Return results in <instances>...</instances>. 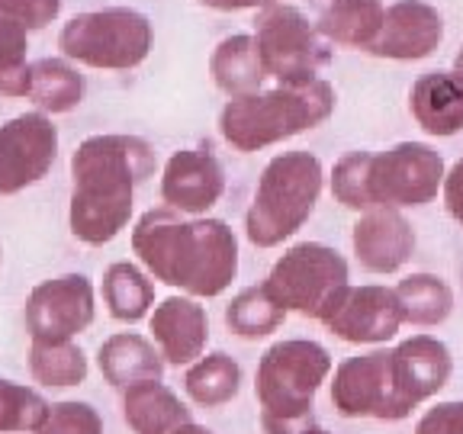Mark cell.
Here are the masks:
<instances>
[{
    "instance_id": "cell-1",
    "label": "cell",
    "mask_w": 463,
    "mask_h": 434,
    "mask_svg": "<svg viewBox=\"0 0 463 434\" xmlns=\"http://www.w3.org/2000/svg\"><path fill=\"white\" fill-rule=\"evenodd\" d=\"M132 251L148 277L213 299L239 274V239L222 219L181 216L171 206L148 210L132 229Z\"/></svg>"
},
{
    "instance_id": "cell-2",
    "label": "cell",
    "mask_w": 463,
    "mask_h": 434,
    "mask_svg": "<svg viewBox=\"0 0 463 434\" xmlns=\"http://www.w3.org/2000/svg\"><path fill=\"white\" fill-rule=\"evenodd\" d=\"M158 167L155 148L138 136H90L71 155L74 239L107 245L129 225L136 190Z\"/></svg>"
},
{
    "instance_id": "cell-3",
    "label": "cell",
    "mask_w": 463,
    "mask_h": 434,
    "mask_svg": "<svg viewBox=\"0 0 463 434\" xmlns=\"http://www.w3.org/2000/svg\"><path fill=\"white\" fill-rule=\"evenodd\" d=\"M335 113V87L316 78L299 87H274L229 100L219 113V132L235 152H260L322 126Z\"/></svg>"
},
{
    "instance_id": "cell-4",
    "label": "cell",
    "mask_w": 463,
    "mask_h": 434,
    "mask_svg": "<svg viewBox=\"0 0 463 434\" xmlns=\"http://www.w3.org/2000/svg\"><path fill=\"white\" fill-rule=\"evenodd\" d=\"M332 376V354L318 341L289 338L264 351L254 376L264 434H299L312 421L316 396Z\"/></svg>"
},
{
    "instance_id": "cell-5",
    "label": "cell",
    "mask_w": 463,
    "mask_h": 434,
    "mask_svg": "<svg viewBox=\"0 0 463 434\" xmlns=\"http://www.w3.org/2000/svg\"><path fill=\"white\" fill-rule=\"evenodd\" d=\"M322 161L312 152H283L268 161L254 187L245 235L254 248H274L297 235L322 193Z\"/></svg>"
},
{
    "instance_id": "cell-6",
    "label": "cell",
    "mask_w": 463,
    "mask_h": 434,
    "mask_svg": "<svg viewBox=\"0 0 463 434\" xmlns=\"http://www.w3.org/2000/svg\"><path fill=\"white\" fill-rule=\"evenodd\" d=\"M58 49L68 58L107 71H129L142 65L152 49V23L132 7H107L78 14L65 23Z\"/></svg>"
},
{
    "instance_id": "cell-7",
    "label": "cell",
    "mask_w": 463,
    "mask_h": 434,
    "mask_svg": "<svg viewBox=\"0 0 463 434\" xmlns=\"http://www.w3.org/2000/svg\"><path fill=\"white\" fill-rule=\"evenodd\" d=\"M258 45L260 65L268 78H277L280 87H299L316 80V74L332 61V49L318 29L303 16V10L289 4H264L258 10Z\"/></svg>"
},
{
    "instance_id": "cell-8",
    "label": "cell",
    "mask_w": 463,
    "mask_h": 434,
    "mask_svg": "<svg viewBox=\"0 0 463 434\" xmlns=\"http://www.w3.org/2000/svg\"><path fill=\"white\" fill-rule=\"evenodd\" d=\"M347 260L335 248L299 241L283 251L264 283L287 312H299L318 322L326 306L347 287Z\"/></svg>"
},
{
    "instance_id": "cell-9",
    "label": "cell",
    "mask_w": 463,
    "mask_h": 434,
    "mask_svg": "<svg viewBox=\"0 0 463 434\" xmlns=\"http://www.w3.org/2000/svg\"><path fill=\"white\" fill-rule=\"evenodd\" d=\"M332 405L341 419L402 421L412 415V405L396 386L392 351L373 347L367 354L347 357L335 367Z\"/></svg>"
},
{
    "instance_id": "cell-10",
    "label": "cell",
    "mask_w": 463,
    "mask_h": 434,
    "mask_svg": "<svg viewBox=\"0 0 463 434\" xmlns=\"http://www.w3.org/2000/svg\"><path fill=\"white\" fill-rule=\"evenodd\" d=\"M444 184V158L425 142H399L370 158V200L376 206H425Z\"/></svg>"
},
{
    "instance_id": "cell-11",
    "label": "cell",
    "mask_w": 463,
    "mask_h": 434,
    "mask_svg": "<svg viewBox=\"0 0 463 434\" xmlns=\"http://www.w3.org/2000/svg\"><path fill=\"white\" fill-rule=\"evenodd\" d=\"M97 293L84 274H61L33 287L23 309L29 341H74L94 326Z\"/></svg>"
},
{
    "instance_id": "cell-12",
    "label": "cell",
    "mask_w": 463,
    "mask_h": 434,
    "mask_svg": "<svg viewBox=\"0 0 463 434\" xmlns=\"http://www.w3.org/2000/svg\"><path fill=\"white\" fill-rule=\"evenodd\" d=\"M58 158V129L45 113H23L0 126V196L33 187Z\"/></svg>"
},
{
    "instance_id": "cell-13",
    "label": "cell",
    "mask_w": 463,
    "mask_h": 434,
    "mask_svg": "<svg viewBox=\"0 0 463 434\" xmlns=\"http://www.w3.org/2000/svg\"><path fill=\"white\" fill-rule=\"evenodd\" d=\"M318 322L347 344H383L402 326L396 293L390 287H351L347 283L338 297L326 306Z\"/></svg>"
},
{
    "instance_id": "cell-14",
    "label": "cell",
    "mask_w": 463,
    "mask_h": 434,
    "mask_svg": "<svg viewBox=\"0 0 463 434\" xmlns=\"http://www.w3.org/2000/svg\"><path fill=\"white\" fill-rule=\"evenodd\" d=\"M225 193V171L206 148L174 152L161 174V200L181 216H203Z\"/></svg>"
},
{
    "instance_id": "cell-15",
    "label": "cell",
    "mask_w": 463,
    "mask_h": 434,
    "mask_svg": "<svg viewBox=\"0 0 463 434\" xmlns=\"http://www.w3.org/2000/svg\"><path fill=\"white\" fill-rule=\"evenodd\" d=\"M148 332L161 361L171 367H190L206 354L210 316L194 297H167L148 312Z\"/></svg>"
},
{
    "instance_id": "cell-16",
    "label": "cell",
    "mask_w": 463,
    "mask_h": 434,
    "mask_svg": "<svg viewBox=\"0 0 463 434\" xmlns=\"http://www.w3.org/2000/svg\"><path fill=\"white\" fill-rule=\"evenodd\" d=\"M444 39L441 14L425 0H399L383 14V26L370 42V55L396 58V61H415L428 58Z\"/></svg>"
},
{
    "instance_id": "cell-17",
    "label": "cell",
    "mask_w": 463,
    "mask_h": 434,
    "mask_svg": "<svg viewBox=\"0 0 463 434\" xmlns=\"http://www.w3.org/2000/svg\"><path fill=\"white\" fill-rule=\"evenodd\" d=\"M354 254L370 274H396L415 251V231L409 219L390 206L367 210L354 225Z\"/></svg>"
},
{
    "instance_id": "cell-18",
    "label": "cell",
    "mask_w": 463,
    "mask_h": 434,
    "mask_svg": "<svg viewBox=\"0 0 463 434\" xmlns=\"http://www.w3.org/2000/svg\"><path fill=\"white\" fill-rule=\"evenodd\" d=\"M450 370H454V357H450L448 344L431 335H412L392 347L396 386L412 409H419L425 399L438 396L448 386Z\"/></svg>"
},
{
    "instance_id": "cell-19",
    "label": "cell",
    "mask_w": 463,
    "mask_h": 434,
    "mask_svg": "<svg viewBox=\"0 0 463 434\" xmlns=\"http://www.w3.org/2000/svg\"><path fill=\"white\" fill-rule=\"evenodd\" d=\"M97 370L113 390H129L136 383L161 380L165 361L152 338L138 332H116L97 347Z\"/></svg>"
},
{
    "instance_id": "cell-20",
    "label": "cell",
    "mask_w": 463,
    "mask_h": 434,
    "mask_svg": "<svg viewBox=\"0 0 463 434\" xmlns=\"http://www.w3.org/2000/svg\"><path fill=\"white\" fill-rule=\"evenodd\" d=\"M415 123L428 136H454L463 129V78L454 71H428L409 94Z\"/></svg>"
},
{
    "instance_id": "cell-21",
    "label": "cell",
    "mask_w": 463,
    "mask_h": 434,
    "mask_svg": "<svg viewBox=\"0 0 463 434\" xmlns=\"http://www.w3.org/2000/svg\"><path fill=\"white\" fill-rule=\"evenodd\" d=\"M123 421L132 434H177L194 415L171 386L148 380L123 390Z\"/></svg>"
},
{
    "instance_id": "cell-22",
    "label": "cell",
    "mask_w": 463,
    "mask_h": 434,
    "mask_svg": "<svg viewBox=\"0 0 463 434\" xmlns=\"http://www.w3.org/2000/svg\"><path fill=\"white\" fill-rule=\"evenodd\" d=\"M210 74H213V80H216L219 90L229 94L232 100L258 94L260 84L268 80V71H264V65H260L254 36L239 33V36L222 39L210 58Z\"/></svg>"
},
{
    "instance_id": "cell-23",
    "label": "cell",
    "mask_w": 463,
    "mask_h": 434,
    "mask_svg": "<svg viewBox=\"0 0 463 434\" xmlns=\"http://www.w3.org/2000/svg\"><path fill=\"white\" fill-rule=\"evenodd\" d=\"M103 306L116 322L136 326L148 312L155 309V283L142 268L129 264V260H116L103 270Z\"/></svg>"
},
{
    "instance_id": "cell-24",
    "label": "cell",
    "mask_w": 463,
    "mask_h": 434,
    "mask_svg": "<svg viewBox=\"0 0 463 434\" xmlns=\"http://www.w3.org/2000/svg\"><path fill=\"white\" fill-rule=\"evenodd\" d=\"M383 4L380 0H332V7L318 16L316 29L326 42L370 49L380 26H383Z\"/></svg>"
},
{
    "instance_id": "cell-25",
    "label": "cell",
    "mask_w": 463,
    "mask_h": 434,
    "mask_svg": "<svg viewBox=\"0 0 463 434\" xmlns=\"http://www.w3.org/2000/svg\"><path fill=\"white\" fill-rule=\"evenodd\" d=\"M184 392L203 409H222L241 392V363L225 351L203 354L184 373Z\"/></svg>"
},
{
    "instance_id": "cell-26",
    "label": "cell",
    "mask_w": 463,
    "mask_h": 434,
    "mask_svg": "<svg viewBox=\"0 0 463 434\" xmlns=\"http://www.w3.org/2000/svg\"><path fill=\"white\" fill-rule=\"evenodd\" d=\"M26 97L39 107V113H71L84 100V78L61 58H39L29 65Z\"/></svg>"
},
{
    "instance_id": "cell-27",
    "label": "cell",
    "mask_w": 463,
    "mask_h": 434,
    "mask_svg": "<svg viewBox=\"0 0 463 434\" xmlns=\"http://www.w3.org/2000/svg\"><path fill=\"white\" fill-rule=\"evenodd\" d=\"M29 373L45 390H71L87 380L90 361L74 341H29Z\"/></svg>"
},
{
    "instance_id": "cell-28",
    "label": "cell",
    "mask_w": 463,
    "mask_h": 434,
    "mask_svg": "<svg viewBox=\"0 0 463 434\" xmlns=\"http://www.w3.org/2000/svg\"><path fill=\"white\" fill-rule=\"evenodd\" d=\"M283 322H287V309L274 299L268 283L245 287L225 306V326H229L232 335H239L245 341L268 338V335L280 332Z\"/></svg>"
},
{
    "instance_id": "cell-29",
    "label": "cell",
    "mask_w": 463,
    "mask_h": 434,
    "mask_svg": "<svg viewBox=\"0 0 463 434\" xmlns=\"http://www.w3.org/2000/svg\"><path fill=\"white\" fill-rule=\"evenodd\" d=\"M392 293L409 326H441L454 309V293L438 274H409Z\"/></svg>"
},
{
    "instance_id": "cell-30",
    "label": "cell",
    "mask_w": 463,
    "mask_h": 434,
    "mask_svg": "<svg viewBox=\"0 0 463 434\" xmlns=\"http://www.w3.org/2000/svg\"><path fill=\"white\" fill-rule=\"evenodd\" d=\"M49 402L39 390L0 376V434H33L43 425Z\"/></svg>"
},
{
    "instance_id": "cell-31",
    "label": "cell",
    "mask_w": 463,
    "mask_h": 434,
    "mask_svg": "<svg viewBox=\"0 0 463 434\" xmlns=\"http://www.w3.org/2000/svg\"><path fill=\"white\" fill-rule=\"evenodd\" d=\"M26 29L0 14V94L26 97L29 90V65H26Z\"/></svg>"
},
{
    "instance_id": "cell-32",
    "label": "cell",
    "mask_w": 463,
    "mask_h": 434,
    "mask_svg": "<svg viewBox=\"0 0 463 434\" xmlns=\"http://www.w3.org/2000/svg\"><path fill=\"white\" fill-rule=\"evenodd\" d=\"M370 158H373V152H347L335 161L332 196L345 210H373V200H370Z\"/></svg>"
},
{
    "instance_id": "cell-33",
    "label": "cell",
    "mask_w": 463,
    "mask_h": 434,
    "mask_svg": "<svg viewBox=\"0 0 463 434\" xmlns=\"http://www.w3.org/2000/svg\"><path fill=\"white\" fill-rule=\"evenodd\" d=\"M33 434H103V415L90 402L61 399L49 405L43 425Z\"/></svg>"
},
{
    "instance_id": "cell-34",
    "label": "cell",
    "mask_w": 463,
    "mask_h": 434,
    "mask_svg": "<svg viewBox=\"0 0 463 434\" xmlns=\"http://www.w3.org/2000/svg\"><path fill=\"white\" fill-rule=\"evenodd\" d=\"M61 10V0H0V14L20 23L23 29H43Z\"/></svg>"
},
{
    "instance_id": "cell-35",
    "label": "cell",
    "mask_w": 463,
    "mask_h": 434,
    "mask_svg": "<svg viewBox=\"0 0 463 434\" xmlns=\"http://www.w3.org/2000/svg\"><path fill=\"white\" fill-rule=\"evenodd\" d=\"M415 434H463V399L428 409L415 425Z\"/></svg>"
},
{
    "instance_id": "cell-36",
    "label": "cell",
    "mask_w": 463,
    "mask_h": 434,
    "mask_svg": "<svg viewBox=\"0 0 463 434\" xmlns=\"http://www.w3.org/2000/svg\"><path fill=\"white\" fill-rule=\"evenodd\" d=\"M444 206L463 225V158L450 167V174H444Z\"/></svg>"
},
{
    "instance_id": "cell-37",
    "label": "cell",
    "mask_w": 463,
    "mask_h": 434,
    "mask_svg": "<svg viewBox=\"0 0 463 434\" xmlns=\"http://www.w3.org/2000/svg\"><path fill=\"white\" fill-rule=\"evenodd\" d=\"M200 4H206V7H213V10H248V7L260 10L264 4H270V0H200Z\"/></svg>"
},
{
    "instance_id": "cell-38",
    "label": "cell",
    "mask_w": 463,
    "mask_h": 434,
    "mask_svg": "<svg viewBox=\"0 0 463 434\" xmlns=\"http://www.w3.org/2000/svg\"><path fill=\"white\" fill-rule=\"evenodd\" d=\"M177 434H213V431L206 425H196V421H190V425H184Z\"/></svg>"
},
{
    "instance_id": "cell-39",
    "label": "cell",
    "mask_w": 463,
    "mask_h": 434,
    "mask_svg": "<svg viewBox=\"0 0 463 434\" xmlns=\"http://www.w3.org/2000/svg\"><path fill=\"white\" fill-rule=\"evenodd\" d=\"M299 434H332V431H326V428H322V425H316V421H309V425H306Z\"/></svg>"
},
{
    "instance_id": "cell-40",
    "label": "cell",
    "mask_w": 463,
    "mask_h": 434,
    "mask_svg": "<svg viewBox=\"0 0 463 434\" xmlns=\"http://www.w3.org/2000/svg\"><path fill=\"white\" fill-rule=\"evenodd\" d=\"M454 74H460V78H463V49H460V55H457V61H454Z\"/></svg>"
}]
</instances>
